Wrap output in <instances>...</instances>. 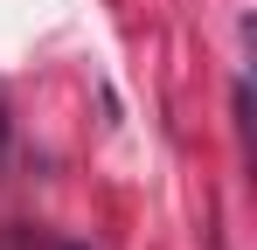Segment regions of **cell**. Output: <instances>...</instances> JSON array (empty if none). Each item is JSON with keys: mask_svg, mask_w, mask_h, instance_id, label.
I'll return each instance as SVG.
<instances>
[]
</instances>
